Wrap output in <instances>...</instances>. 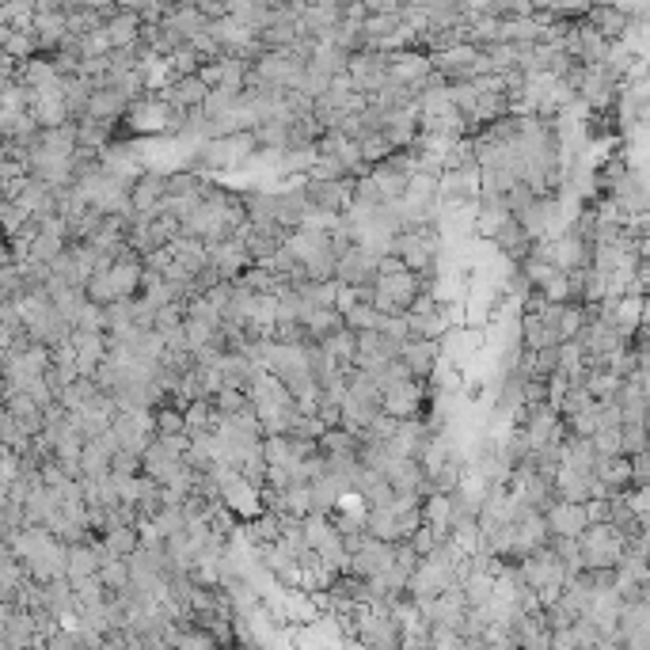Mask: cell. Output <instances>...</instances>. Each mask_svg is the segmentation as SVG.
Wrapping results in <instances>:
<instances>
[{
  "label": "cell",
  "mask_w": 650,
  "mask_h": 650,
  "mask_svg": "<svg viewBox=\"0 0 650 650\" xmlns=\"http://www.w3.org/2000/svg\"><path fill=\"white\" fill-rule=\"evenodd\" d=\"M628 548V536L620 533L609 521H593L578 533V552H582V567H616L620 555Z\"/></svg>",
  "instance_id": "cell-1"
},
{
  "label": "cell",
  "mask_w": 650,
  "mask_h": 650,
  "mask_svg": "<svg viewBox=\"0 0 650 650\" xmlns=\"http://www.w3.org/2000/svg\"><path fill=\"white\" fill-rule=\"evenodd\" d=\"M335 282L343 286H369L377 278V251L362 248V244H346L339 255H335Z\"/></svg>",
  "instance_id": "cell-2"
},
{
  "label": "cell",
  "mask_w": 650,
  "mask_h": 650,
  "mask_svg": "<svg viewBox=\"0 0 650 650\" xmlns=\"http://www.w3.org/2000/svg\"><path fill=\"white\" fill-rule=\"evenodd\" d=\"M305 198L312 210L343 217L350 198H354V175H346V179H305Z\"/></svg>",
  "instance_id": "cell-3"
},
{
  "label": "cell",
  "mask_w": 650,
  "mask_h": 650,
  "mask_svg": "<svg viewBox=\"0 0 650 650\" xmlns=\"http://www.w3.org/2000/svg\"><path fill=\"white\" fill-rule=\"evenodd\" d=\"M426 407V381L422 377H407V381L392 384L381 392V411L392 419H415Z\"/></svg>",
  "instance_id": "cell-4"
},
{
  "label": "cell",
  "mask_w": 650,
  "mask_h": 650,
  "mask_svg": "<svg viewBox=\"0 0 650 650\" xmlns=\"http://www.w3.org/2000/svg\"><path fill=\"white\" fill-rule=\"evenodd\" d=\"M396 358L407 365V373L411 377H434V369H438V358H441V346L438 339H419V335H407L396 350Z\"/></svg>",
  "instance_id": "cell-5"
},
{
  "label": "cell",
  "mask_w": 650,
  "mask_h": 650,
  "mask_svg": "<svg viewBox=\"0 0 650 650\" xmlns=\"http://www.w3.org/2000/svg\"><path fill=\"white\" fill-rule=\"evenodd\" d=\"M221 502H225L236 517H244V521L263 510V502H259V487H251L240 472H232V476L221 483Z\"/></svg>",
  "instance_id": "cell-6"
},
{
  "label": "cell",
  "mask_w": 650,
  "mask_h": 650,
  "mask_svg": "<svg viewBox=\"0 0 650 650\" xmlns=\"http://www.w3.org/2000/svg\"><path fill=\"white\" fill-rule=\"evenodd\" d=\"M544 525H548V536H578L590 521H586V510L582 502H567V498H555L552 506L544 510Z\"/></svg>",
  "instance_id": "cell-7"
},
{
  "label": "cell",
  "mask_w": 650,
  "mask_h": 650,
  "mask_svg": "<svg viewBox=\"0 0 650 650\" xmlns=\"http://www.w3.org/2000/svg\"><path fill=\"white\" fill-rule=\"evenodd\" d=\"M206 255H210V263L217 267L221 278H236V274H244L251 267V255L244 251V244L236 240V236H225V240H217V244H206Z\"/></svg>",
  "instance_id": "cell-8"
},
{
  "label": "cell",
  "mask_w": 650,
  "mask_h": 650,
  "mask_svg": "<svg viewBox=\"0 0 650 650\" xmlns=\"http://www.w3.org/2000/svg\"><path fill=\"white\" fill-rule=\"evenodd\" d=\"M384 479L392 483V491H422L426 495V468L419 457H392L384 460Z\"/></svg>",
  "instance_id": "cell-9"
},
{
  "label": "cell",
  "mask_w": 650,
  "mask_h": 650,
  "mask_svg": "<svg viewBox=\"0 0 650 650\" xmlns=\"http://www.w3.org/2000/svg\"><path fill=\"white\" fill-rule=\"evenodd\" d=\"M69 343H73V350H77V373L92 377L96 365L107 358V335H103V331H80V327H73Z\"/></svg>",
  "instance_id": "cell-10"
},
{
  "label": "cell",
  "mask_w": 650,
  "mask_h": 650,
  "mask_svg": "<svg viewBox=\"0 0 650 650\" xmlns=\"http://www.w3.org/2000/svg\"><path fill=\"white\" fill-rule=\"evenodd\" d=\"M160 96L168 99L175 111H198L206 103V96H210V88L198 80V73H187V77H175Z\"/></svg>",
  "instance_id": "cell-11"
},
{
  "label": "cell",
  "mask_w": 650,
  "mask_h": 650,
  "mask_svg": "<svg viewBox=\"0 0 650 650\" xmlns=\"http://www.w3.org/2000/svg\"><path fill=\"white\" fill-rule=\"evenodd\" d=\"M103 274H107V286H111L115 297H137V286H141V255H122Z\"/></svg>",
  "instance_id": "cell-12"
},
{
  "label": "cell",
  "mask_w": 650,
  "mask_h": 650,
  "mask_svg": "<svg viewBox=\"0 0 650 650\" xmlns=\"http://www.w3.org/2000/svg\"><path fill=\"white\" fill-rule=\"evenodd\" d=\"M373 286L381 289V293H388L400 308H407L415 301V293L422 289V278L415 270H396V274H377Z\"/></svg>",
  "instance_id": "cell-13"
},
{
  "label": "cell",
  "mask_w": 650,
  "mask_h": 650,
  "mask_svg": "<svg viewBox=\"0 0 650 650\" xmlns=\"http://www.w3.org/2000/svg\"><path fill=\"white\" fill-rule=\"evenodd\" d=\"M403 316H407V331L411 335H419V339H445L449 335V316H445V308H426V312H415V308H403Z\"/></svg>",
  "instance_id": "cell-14"
},
{
  "label": "cell",
  "mask_w": 650,
  "mask_h": 650,
  "mask_svg": "<svg viewBox=\"0 0 650 650\" xmlns=\"http://www.w3.org/2000/svg\"><path fill=\"white\" fill-rule=\"evenodd\" d=\"M593 476L601 479L609 491H624L631 479V457L628 453H616V457H597L593 460Z\"/></svg>",
  "instance_id": "cell-15"
},
{
  "label": "cell",
  "mask_w": 650,
  "mask_h": 650,
  "mask_svg": "<svg viewBox=\"0 0 650 650\" xmlns=\"http://www.w3.org/2000/svg\"><path fill=\"white\" fill-rule=\"evenodd\" d=\"M137 525H115V529H107V533L99 536V544H103V552L107 555H130L137 548Z\"/></svg>",
  "instance_id": "cell-16"
},
{
  "label": "cell",
  "mask_w": 650,
  "mask_h": 650,
  "mask_svg": "<svg viewBox=\"0 0 650 650\" xmlns=\"http://www.w3.org/2000/svg\"><path fill=\"white\" fill-rule=\"evenodd\" d=\"M99 582L107 586L111 593L126 590L130 586V563H126V555H107L103 559V567H99Z\"/></svg>",
  "instance_id": "cell-17"
},
{
  "label": "cell",
  "mask_w": 650,
  "mask_h": 650,
  "mask_svg": "<svg viewBox=\"0 0 650 650\" xmlns=\"http://www.w3.org/2000/svg\"><path fill=\"white\" fill-rule=\"evenodd\" d=\"M153 430L156 434H187V422H183V407L160 400L153 407Z\"/></svg>",
  "instance_id": "cell-18"
},
{
  "label": "cell",
  "mask_w": 650,
  "mask_h": 650,
  "mask_svg": "<svg viewBox=\"0 0 650 650\" xmlns=\"http://www.w3.org/2000/svg\"><path fill=\"white\" fill-rule=\"evenodd\" d=\"M320 346H324L327 354H331V358H335L339 365L354 362V331H350L346 324L339 327V331H331L327 339H320Z\"/></svg>",
  "instance_id": "cell-19"
},
{
  "label": "cell",
  "mask_w": 650,
  "mask_h": 650,
  "mask_svg": "<svg viewBox=\"0 0 650 650\" xmlns=\"http://www.w3.org/2000/svg\"><path fill=\"white\" fill-rule=\"evenodd\" d=\"M381 320H384V312H377V308L365 305V301H354V305L343 312V324L350 327V331H369V327L381 331Z\"/></svg>",
  "instance_id": "cell-20"
},
{
  "label": "cell",
  "mask_w": 650,
  "mask_h": 650,
  "mask_svg": "<svg viewBox=\"0 0 650 650\" xmlns=\"http://www.w3.org/2000/svg\"><path fill=\"white\" fill-rule=\"evenodd\" d=\"M358 153H362L365 164H377V160H384V156L392 153V141L381 130H369V134L358 137Z\"/></svg>",
  "instance_id": "cell-21"
},
{
  "label": "cell",
  "mask_w": 650,
  "mask_h": 650,
  "mask_svg": "<svg viewBox=\"0 0 650 650\" xmlns=\"http://www.w3.org/2000/svg\"><path fill=\"white\" fill-rule=\"evenodd\" d=\"M346 175L350 172H346V164L335 153H316L305 179H346Z\"/></svg>",
  "instance_id": "cell-22"
},
{
  "label": "cell",
  "mask_w": 650,
  "mask_h": 650,
  "mask_svg": "<svg viewBox=\"0 0 650 650\" xmlns=\"http://www.w3.org/2000/svg\"><path fill=\"white\" fill-rule=\"evenodd\" d=\"M210 179H202V175L194 172H175V175H164V194H194L202 191Z\"/></svg>",
  "instance_id": "cell-23"
},
{
  "label": "cell",
  "mask_w": 650,
  "mask_h": 650,
  "mask_svg": "<svg viewBox=\"0 0 650 650\" xmlns=\"http://www.w3.org/2000/svg\"><path fill=\"white\" fill-rule=\"evenodd\" d=\"M628 487H650V453H631V479Z\"/></svg>",
  "instance_id": "cell-24"
},
{
  "label": "cell",
  "mask_w": 650,
  "mask_h": 650,
  "mask_svg": "<svg viewBox=\"0 0 650 650\" xmlns=\"http://www.w3.org/2000/svg\"><path fill=\"white\" fill-rule=\"evenodd\" d=\"M407 544H411L419 555H430V552H434V544H438V533H434V529L422 521V525H415V533L407 536Z\"/></svg>",
  "instance_id": "cell-25"
},
{
  "label": "cell",
  "mask_w": 650,
  "mask_h": 650,
  "mask_svg": "<svg viewBox=\"0 0 650 650\" xmlns=\"http://www.w3.org/2000/svg\"><path fill=\"white\" fill-rule=\"evenodd\" d=\"M582 510H586V521H609V498H586L582 502Z\"/></svg>",
  "instance_id": "cell-26"
}]
</instances>
